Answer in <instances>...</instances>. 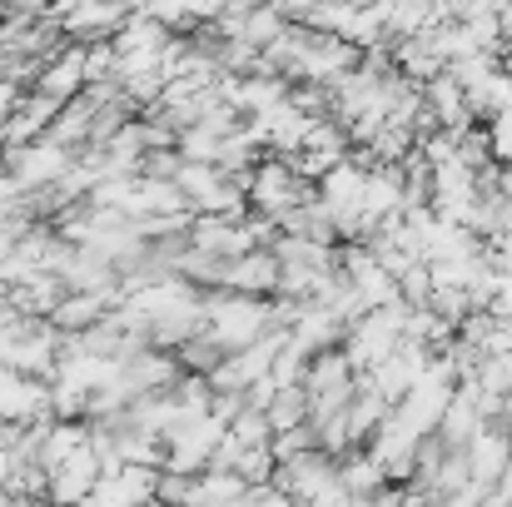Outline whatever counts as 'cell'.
I'll return each mask as SVG.
<instances>
[{"instance_id":"6da1fadb","label":"cell","mask_w":512,"mask_h":507,"mask_svg":"<svg viewBox=\"0 0 512 507\" xmlns=\"http://www.w3.org/2000/svg\"><path fill=\"white\" fill-rule=\"evenodd\" d=\"M483 140H488V160H493V165H512V110L493 115V120L483 125Z\"/></svg>"},{"instance_id":"7a4b0ae2","label":"cell","mask_w":512,"mask_h":507,"mask_svg":"<svg viewBox=\"0 0 512 507\" xmlns=\"http://www.w3.org/2000/svg\"><path fill=\"white\" fill-rule=\"evenodd\" d=\"M508 507H512V503H508Z\"/></svg>"}]
</instances>
